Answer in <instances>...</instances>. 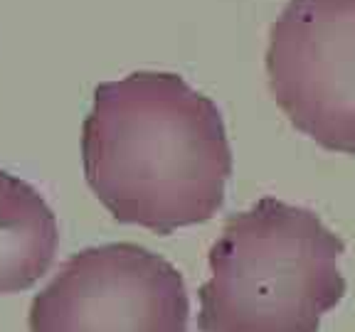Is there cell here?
I'll return each mask as SVG.
<instances>
[{"mask_svg":"<svg viewBox=\"0 0 355 332\" xmlns=\"http://www.w3.org/2000/svg\"><path fill=\"white\" fill-rule=\"evenodd\" d=\"M60 246L57 216L42 194L0 170V295L33 288Z\"/></svg>","mask_w":355,"mask_h":332,"instance_id":"5","label":"cell"},{"mask_svg":"<svg viewBox=\"0 0 355 332\" xmlns=\"http://www.w3.org/2000/svg\"><path fill=\"white\" fill-rule=\"evenodd\" d=\"M266 74L301 133L355 155V0H288L272 28Z\"/></svg>","mask_w":355,"mask_h":332,"instance_id":"4","label":"cell"},{"mask_svg":"<svg viewBox=\"0 0 355 332\" xmlns=\"http://www.w3.org/2000/svg\"><path fill=\"white\" fill-rule=\"evenodd\" d=\"M343 251L313 212L282 199L232 214L200 288V332H318L345 295Z\"/></svg>","mask_w":355,"mask_h":332,"instance_id":"2","label":"cell"},{"mask_svg":"<svg viewBox=\"0 0 355 332\" xmlns=\"http://www.w3.org/2000/svg\"><path fill=\"white\" fill-rule=\"evenodd\" d=\"M82 160L87 185L111 216L155 234L212 219L232 175L217 104L166 72H136L94 89Z\"/></svg>","mask_w":355,"mask_h":332,"instance_id":"1","label":"cell"},{"mask_svg":"<svg viewBox=\"0 0 355 332\" xmlns=\"http://www.w3.org/2000/svg\"><path fill=\"white\" fill-rule=\"evenodd\" d=\"M188 320L183 276L139 243L74 254L30 308V332H188Z\"/></svg>","mask_w":355,"mask_h":332,"instance_id":"3","label":"cell"}]
</instances>
